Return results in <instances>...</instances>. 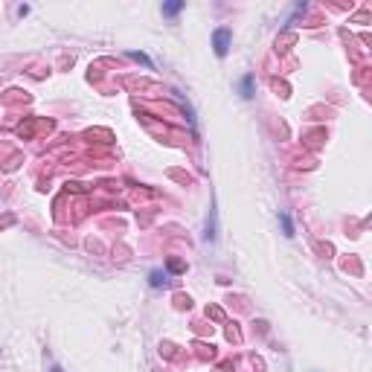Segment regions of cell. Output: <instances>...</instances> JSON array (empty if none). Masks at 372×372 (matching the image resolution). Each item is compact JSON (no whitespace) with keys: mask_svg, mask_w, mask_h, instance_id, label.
I'll use <instances>...</instances> for the list:
<instances>
[{"mask_svg":"<svg viewBox=\"0 0 372 372\" xmlns=\"http://www.w3.org/2000/svg\"><path fill=\"white\" fill-rule=\"evenodd\" d=\"M230 47H233V29L218 27L215 32H212V53H215L218 58H227Z\"/></svg>","mask_w":372,"mask_h":372,"instance_id":"6da1fadb","label":"cell"},{"mask_svg":"<svg viewBox=\"0 0 372 372\" xmlns=\"http://www.w3.org/2000/svg\"><path fill=\"white\" fill-rule=\"evenodd\" d=\"M279 227H282V236L285 238H294V221H291V215L285 212V209H279Z\"/></svg>","mask_w":372,"mask_h":372,"instance_id":"5b68a950","label":"cell"},{"mask_svg":"<svg viewBox=\"0 0 372 372\" xmlns=\"http://www.w3.org/2000/svg\"><path fill=\"white\" fill-rule=\"evenodd\" d=\"M128 58H134V61H140L145 67V70H155V61L148 58L145 53H137V50H128Z\"/></svg>","mask_w":372,"mask_h":372,"instance_id":"52a82bcc","label":"cell"},{"mask_svg":"<svg viewBox=\"0 0 372 372\" xmlns=\"http://www.w3.org/2000/svg\"><path fill=\"white\" fill-rule=\"evenodd\" d=\"M18 15H20V18H24V15H29V6H27V3H20V6H18Z\"/></svg>","mask_w":372,"mask_h":372,"instance_id":"9c48e42d","label":"cell"},{"mask_svg":"<svg viewBox=\"0 0 372 372\" xmlns=\"http://www.w3.org/2000/svg\"><path fill=\"white\" fill-rule=\"evenodd\" d=\"M204 242H215V204L209 207V215H207V230H204Z\"/></svg>","mask_w":372,"mask_h":372,"instance_id":"8992f818","label":"cell"},{"mask_svg":"<svg viewBox=\"0 0 372 372\" xmlns=\"http://www.w3.org/2000/svg\"><path fill=\"white\" fill-rule=\"evenodd\" d=\"M183 9H186V0H169L163 3V18H178Z\"/></svg>","mask_w":372,"mask_h":372,"instance_id":"277c9868","label":"cell"},{"mask_svg":"<svg viewBox=\"0 0 372 372\" xmlns=\"http://www.w3.org/2000/svg\"><path fill=\"white\" fill-rule=\"evenodd\" d=\"M238 93H242V99L250 102L256 96V76L253 73H245L242 79H238Z\"/></svg>","mask_w":372,"mask_h":372,"instance_id":"7a4b0ae2","label":"cell"},{"mask_svg":"<svg viewBox=\"0 0 372 372\" xmlns=\"http://www.w3.org/2000/svg\"><path fill=\"white\" fill-rule=\"evenodd\" d=\"M169 271H172V273H181V271H183V265L178 262V259H169Z\"/></svg>","mask_w":372,"mask_h":372,"instance_id":"ba28073f","label":"cell"},{"mask_svg":"<svg viewBox=\"0 0 372 372\" xmlns=\"http://www.w3.org/2000/svg\"><path fill=\"white\" fill-rule=\"evenodd\" d=\"M50 372H64V369L58 366V363H53V366H50Z\"/></svg>","mask_w":372,"mask_h":372,"instance_id":"30bf717a","label":"cell"},{"mask_svg":"<svg viewBox=\"0 0 372 372\" xmlns=\"http://www.w3.org/2000/svg\"><path fill=\"white\" fill-rule=\"evenodd\" d=\"M148 285H151V288H169V285H172V276H169V271L155 268V271L148 273Z\"/></svg>","mask_w":372,"mask_h":372,"instance_id":"3957f363","label":"cell"}]
</instances>
